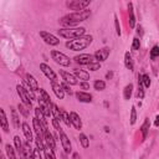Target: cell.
I'll use <instances>...</instances> for the list:
<instances>
[{
  "label": "cell",
  "mask_w": 159,
  "mask_h": 159,
  "mask_svg": "<svg viewBox=\"0 0 159 159\" xmlns=\"http://www.w3.org/2000/svg\"><path fill=\"white\" fill-rule=\"evenodd\" d=\"M124 65H126V67L128 70H133V60H132V56H131V53L129 52H126V55H124Z\"/></svg>",
  "instance_id": "cell-27"
},
{
  "label": "cell",
  "mask_w": 159,
  "mask_h": 159,
  "mask_svg": "<svg viewBox=\"0 0 159 159\" xmlns=\"http://www.w3.org/2000/svg\"><path fill=\"white\" fill-rule=\"evenodd\" d=\"M84 32H86L84 28H63L57 30V34L61 38H65L69 40H75L81 38V36H84Z\"/></svg>",
  "instance_id": "cell-3"
},
{
  "label": "cell",
  "mask_w": 159,
  "mask_h": 159,
  "mask_svg": "<svg viewBox=\"0 0 159 159\" xmlns=\"http://www.w3.org/2000/svg\"><path fill=\"white\" fill-rule=\"evenodd\" d=\"M51 87H52V91H53V93H55V96L59 100H62L63 96H65V91H63L62 86L56 83V82H51Z\"/></svg>",
  "instance_id": "cell-13"
},
{
  "label": "cell",
  "mask_w": 159,
  "mask_h": 159,
  "mask_svg": "<svg viewBox=\"0 0 159 159\" xmlns=\"http://www.w3.org/2000/svg\"><path fill=\"white\" fill-rule=\"evenodd\" d=\"M92 40H93V38L91 35H84V36H81L79 39L67 41L66 47L72 50V51H80V50H84L86 47H88L91 44H92Z\"/></svg>",
  "instance_id": "cell-2"
},
{
  "label": "cell",
  "mask_w": 159,
  "mask_h": 159,
  "mask_svg": "<svg viewBox=\"0 0 159 159\" xmlns=\"http://www.w3.org/2000/svg\"><path fill=\"white\" fill-rule=\"evenodd\" d=\"M25 79H26V82H28L29 87L32 91H38L39 90V83H38V81L35 80V77H34L32 75H30V73H26Z\"/></svg>",
  "instance_id": "cell-17"
},
{
  "label": "cell",
  "mask_w": 159,
  "mask_h": 159,
  "mask_svg": "<svg viewBox=\"0 0 159 159\" xmlns=\"http://www.w3.org/2000/svg\"><path fill=\"white\" fill-rule=\"evenodd\" d=\"M72 159H80V154H79V153H73Z\"/></svg>",
  "instance_id": "cell-49"
},
{
  "label": "cell",
  "mask_w": 159,
  "mask_h": 159,
  "mask_svg": "<svg viewBox=\"0 0 159 159\" xmlns=\"http://www.w3.org/2000/svg\"><path fill=\"white\" fill-rule=\"evenodd\" d=\"M94 60V56L90 55V53H81V55L75 57V61L80 65H87L88 66L90 63H92Z\"/></svg>",
  "instance_id": "cell-9"
},
{
  "label": "cell",
  "mask_w": 159,
  "mask_h": 159,
  "mask_svg": "<svg viewBox=\"0 0 159 159\" xmlns=\"http://www.w3.org/2000/svg\"><path fill=\"white\" fill-rule=\"evenodd\" d=\"M52 126L55 127V129L57 132H60L61 129H62V128H61V126H60V121L56 119V118H53V119H52Z\"/></svg>",
  "instance_id": "cell-40"
},
{
  "label": "cell",
  "mask_w": 159,
  "mask_h": 159,
  "mask_svg": "<svg viewBox=\"0 0 159 159\" xmlns=\"http://www.w3.org/2000/svg\"><path fill=\"white\" fill-rule=\"evenodd\" d=\"M60 75L62 76V79L66 83H69V84H77L79 83L77 80H76V77L73 75H71V73H69V72H66V71H60Z\"/></svg>",
  "instance_id": "cell-15"
},
{
  "label": "cell",
  "mask_w": 159,
  "mask_h": 159,
  "mask_svg": "<svg viewBox=\"0 0 159 159\" xmlns=\"http://www.w3.org/2000/svg\"><path fill=\"white\" fill-rule=\"evenodd\" d=\"M21 127H22V132H24V134H25V137H26V141L31 143V141H32V132H31V129H30L29 124L24 122V123L21 124Z\"/></svg>",
  "instance_id": "cell-20"
},
{
  "label": "cell",
  "mask_w": 159,
  "mask_h": 159,
  "mask_svg": "<svg viewBox=\"0 0 159 159\" xmlns=\"http://www.w3.org/2000/svg\"><path fill=\"white\" fill-rule=\"evenodd\" d=\"M91 4L90 0H69L66 1V6L71 10H76V13L83 11Z\"/></svg>",
  "instance_id": "cell-4"
},
{
  "label": "cell",
  "mask_w": 159,
  "mask_h": 159,
  "mask_svg": "<svg viewBox=\"0 0 159 159\" xmlns=\"http://www.w3.org/2000/svg\"><path fill=\"white\" fill-rule=\"evenodd\" d=\"M149 127H150V122L148 118H145V121H144V123L142 124V127H141V132H142V136H143V139H145L148 136V132H149Z\"/></svg>",
  "instance_id": "cell-23"
},
{
  "label": "cell",
  "mask_w": 159,
  "mask_h": 159,
  "mask_svg": "<svg viewBox=\"0 0 159 159\" xmlns=\"http://www.w3.org/2000/svg\"><path fill=\"white\" fill-rule=\"evenodd\" d=\"M80 86H81V88H83V90H90V84L87 82H81Z\"/></svg>",
  "instance_id": "cell-47"
},
{
  "label": "cell",
  "mask_w": 159,
  "mask_h": 159,
  "mask_svg": "<svg viewBox=\"0 0 159 159\" xmlns=\"http://www.w3.org/2000/svg\"><path fill=\"white\" fill-rule=\"evenodd\" d=\"M40 93H41V98L45 101L46 103H49L50 106H52V101H51V97L49 96V93H47L45 90H42V88H40Z\"/></svg>",
  "instance_id": "cell-31"
},
{
  "label": "cell",
  "mask_w": 159,
  "mask_h": 159,
  "mask_svg": "<svg viewBox=\"0 0 159 159\" xmlns=\"http://www.w3.org/2000/svg\"><path fill=\"white\" fill-rule=\"evenodd\" d=\"M114 25H116V32L118 36H121V26H119V21H118L117 15H114Z\"/></svg>",
  "instance_id": "cell-39"
},
{
  "label": "cell",
  "mask_w": 159,
  "mask_h": 159,
  "mask_svg": "<svg viewBox=\"0 0 159 159\" xmlns=\"http://www.w3.org/2000/svg\"><path fill=\"white\" fill-rule=\"evenodd\" d=\"M80 142H81V144H82L83 148H88V145H90V139L87 138L86 134H83V133L80 134Z\"/></svg>",
  "instance_id": "cell-32"
},
{
  "label": "cell",
  "mask_w": 159,
  "mask_h": 159,
  "mask_svg": "<svg viewBox=\"0 0 159 159\" xmlns=\"http://www.w3.org/2000/svg\"><path fill=\"white\" fill-rule=\"evenodd\" d=\"M110 47H103V49L98 50V51H96V53H94V59H96L98 62H103V61H106L108 59V56H110Z\"/></svg>",
  "instance_id": "cell-10"
},
{
  "label": "cell",
  "mask_w": 159,
  "mask_h": 159,
  "mask_svg": "<svg viewBox=\"0 0 159 159\" xmlns=\"http://www.w3.org/2000/svg\"><path fill=\"white\" fill-rule=\"evenodd\" d=\"M40 36H41L44 41H45L47 45H50V46H57L60 44V40L57 39L55 35H52V34H50V32L40 31Z\"/></svg>",
  "instance_id": "cell-7"
},
{
  "label": "cell",
  "mask_w": 159,
  "mask_h": 159,
  "mask_svg": "<svg viewBox=\"0 0 159 159\" xmlns=\"http://www.w3.org/2000/svg\"><path fill=\"white\" fill-rule=\"evenodd\" d=\"M61 112H62V121L65 122V124H66L67 127H70L71 124H72V123H71V118H70V114L67 113L66 111H63V110H61Z\"/></svg>",
  "instance_id": "cell-33"
},
{
  "label": "cell",
  "mask_w": 159,
  "mask_h": 159,
  "mask_svg": "<svg viewBox=\"0 0 159 159\" xmlns=\"http://www.w3.org/2000/svg\"><path fill=\"white\" fill-rule=\"evenodd\" d=\"M35 113H36V118L41 122V124H42V127L45 128V131L47 129V123H46V119H45V114H44L41 112V110H40V107L39 108H35Z\"/></svg>",
  "instance_id": "cell-21"
},
{
  "label": "cell",
  "mask_w": 159,
  "mask_h": 159,
  "mask_svg": "<svg viewBox=\"0 0 159 159\" xmlns=\"http://www.w3.org/2000/svg\"><path fill=\"white\" fill-rule=\"evenodd\" d=\"M154 124H155V127H159V116H157V118H155Z\"/></svg>",
  "instance_id": "cell-48"
},
{
  "label": "cell",
  "mask_w": 159,
  "mask_h": 159,
  "mask_svg": "<svg viewBox=\"0 0 159 159\" xmlns=\"http://www.w3.org/2000/svg\"><path fill=\"white\" fill-rule=\"evenodd\" d=\"M128 14H129V26L134 28L136 26V18H134V14H133V4L132 3L128 4Z\"/></svg>",
  "instance_id": "cell-24"
},
{
  "label": "cell",
  "mask_w": 159,
  "mask_h": 159,
  "mask_svg": "<svg viewBox=\"0 0 159 159\" xmlns=\"http://www.w3.org/2000/svg\"><path fill=\"white\" fill-rule=\"evenodd\" d=\"M32 124H34V129H35V132H36V136L41 137V138L45 137V128L42 127L41 122H40L38 118H34V119H32Z\"/></svg>",
  "instance_id": "cell-12"
},
{
  "label": "cell",
  "mask_w": 159,
  "mask_h": 159,
  "mask_svg": "<svg viewBox=\"0 0 159 159\" xmlns=\"http://www.w3.org/2000/svg\"><path fill=\"white\" fill-rule=\"evenodd\" d=\"M143 97H144V91H143V88H142V86H139L138 87V98L142 100Z\"/></svg>",
  "instance_id": "cell-45"
},
{
  "label": "cell",
  "mask_w": 159,
  "mask_h": 159,
  "mask_svg": "<svg viewBox=\"0 0 159 159\" xmlns=\"http://www.w3.org/2000/svg\"><path fill=\"white\" fill-rule=\"evenodd\" d=\"M5 150H6V155H8L9 159H16L15 150H14V148H13L10 144H6L5 145Z\"/></svg>",
  "instance_id": "cell-30"
},
{
  "label": "cell",
  "mask_w": 159,
  "mask_h": 159,
  "mask_svg": "<svg viewBox=\"0 0 159 159\" xmlns=\"http://www.w3.org/2000/svg\"><path fill=\"white\" fill-rule=\"evenodd\" d=\"M0 159H5V158H4V157H1V158H0Z\"/></svg>",
  "instance_id": "cell-51"
},
{
  "label": "cell",
  "mask_w": 159,
  "mask_h": 159,
  "mask_svg": "<svg viewBox=\"0 0 159 159\" xmlns=\"http://www.w3.org/2000/svg\"><path fill=\"white\" fill-rule=\"evenodd\" d=\"M40 150L39 148H36V149H34V159H42L41 157V153H40Z\"/></svg>",
  "instance_id": "cell-44"
},
{
  "label": "cell",
  "mask_w": 159,
  "mask_h": 159,
  "mask_svg": "<svg viewBox=\"0 0 159 159\" xmlns=\"http://www.w3.org/2000/svg\"><path fill=\"white\" fill-rule=\"evenodd\" d=\"M0 119H1V128L4 129L5 133H8L9 132V124H8V118H6L5 116V111L3 110H0Z\"/></svg>",
  "instance_id": "cell-19"
},
{
  "label": "cell",
  "mask_w": 159,
  "mask_h": 159,
  "mask_svg": "<svg viewBox=\"0 0 159 159\" xmlns=\"http://www.w3.org/2000/svg\"><path fill=\"white\" fill-rule=\"evenodd\" d=\"M139 46H141V42L137 38L133 39V44H132V50H139Z\"/></svg>",
  "instance_id": "cell-41"
},
{
  "label": "cell",
  "mask_w": 159,
  "mask_h": 159,
  "mask_svg": "<svg viewBox=\"0 0 159 159\" xmlns=\"http://www.w3.org/2000/svg\"><path fill=\"white\" fill-rule=\"evenodd\" d=\"M11 110V117H13V123H14V127L15 128H20V119H19V116H18V112L14 108H10Z\"/></svg>",
  "instance_id": "cell-28"
},
{
  "label": "cell",
  "mask_w": 159,
  "mask_h": 159,
  "mask_svg": "<svg viewBox=\"0 0 159 159\" xmlns=\"http://www.w3.org/2000/svg\"><path fill=\"white\" fill-rule=\"evenodd\" d=\"M137 121V111H136V107H132V111H131V124H134Z\"/></svg>",
  "instance_id": "cell-35"
},
{
  "label": "cell",
  "mask_w": 159,
  "mask_h": 159,
  "mask_svg": "<svg viewBox=\"0 0 159 159\" xmlns=\"http://www.w3.org/2000/svg\"><path fill=\"white\" fill-rule=\"evenodd\" d=\"M51 113L53 114V117H55L56 119H59L61 122V119H62V112H61V110L55 103H52V106H51Z\"/></svg>",
  "instance_id": "cell-26"
},
{
  "label": "cell",
  "mask_w": 159,
  "mask_h": 159,
  "mask_svg": "<svg viewBox=\"0 0 159 159\" xmlns=\"http://www.w3.org/2000/svg\"><path fill=\"white\" fill-rule=\"evenodd\" d=\"M45 139H46V142H47V147L51 148V149L55 152V149H56V143H55V139H53L52 134L49 132V129L45 131Z\"/></svg>",
  "instance_id": "cell-18"
},
{
  "label": "cell",
  "mask_w": 159,
  "mask_h": 159,
  "mask_svg": "<svg viewBox=\"0 0 159 159\" xmlns=\"http://www.w3.org/2000/svg\"><path fill=\"white\" fill-rule=\"evenodd\" d=\"M93 86H94V90H97V91H103L106 88V83L103 81H96Z\"/></svg>",
  "instance_id": "cell-34"
},
{
  "label": "cell",
  "mask_w": 159,
  "mask_h": 159,
  "mask_svg": "<svg viewBox=\"0 0 159 159\" xmlns=\"http://www.w3.org/2000/svg\"><path fill=\"white\" fill-rule=\"evenodd\" d=\"M100 69H101V63L100 62H92V63H90L88 65V70H91V71H97Z\"/></svg>",
  "instance_id": "cell-38"
},
{
  "label": "cell",
  "mask_w": 159,
  "mask_h": 159,
  "mask_svg": "<svg viewBox=\"0 0 159 159\" xmlns=\"http://www.w3.org/2000/svg\"><path fill=\"white\" fill-rule=\"evenodd\" d=\"M18 108H19V111H20V112H21V113H22V114H24V116H25V117H28V116H29V112H28V111H26V108L24 107L22 104H20V103H19Z\"/></svg>",
  "instance_id": "cell-43"
},
{
  "label": "cell",
  "mask_w": 159,
  "mask_h": 159,
  "mask_svg": "<svg viewBox=\"0 0 159 159\" xmlns=\"http://www.w3.org/2000/svg\"><path fill=\"white\" fill-rule=\"evenodd\" d=\"M51 57H52V60L55 61L57 65H60V66H70L71 65L70 57H67L65 53H62L60 51L52 50V51H51Z\"/></svg>",
  "instance_id": "cell-5"
},
{
  "label": "cell",
  "mask_w": 159,
  "mask_h": 159,
  "mask_svg": "<svg viewBox=\"0 0 159 159\" xmlns=\"http://www.w3.org/2000/svg\"><path fill=\"white\" fill-rule=\"evenodd\" d=\"M132 91H133V84L129 83L124 87V91H123V96H124V100H129L131 96H132Z\"/></svg>",
  "instance_id": "cell-29"
},
{
  "label": "cell",
  "mask_w": 159,
  "mask_h": 159,
  "mask_svg": "<svg viewBox=\"0 0 159 159\" xmlns=\"http://www.w3.org/2000/svg\"><path fill=\"white\" fill-rule=\"evenodd\" d=\"M16 91H18V94H19L20 100H21V102L24 104H26L28 107L31 108L32 103H31V100H30V96H29L28 91L24 88L22 86H20V84H18V86H16Z\"/></svg>",
  "instance_id": "cell-6"
},
{
  "label": "cell",
  "mask_w": 159,
  "mask_h": 159,
  "mask_svg": "<svg viewBox=\"0 0 159 159\" xmlns=\"http://www.w3.org/2000/svg\"><path fill=\"white\" fill-rule=\"evenodd\" d=\"M61 86H62V88H63V91H65V92H67L69 94H72V91H71V88H70L69 86H67L66 83H62Z\"/></svg>",
  "instance_id": "cell-46"
},
{
  "label": "cell",
  "mask_w": 159,
  "mask_h": 159,
  "mask_svg": "<svg viewBox=\"0 0 159 159\" xmlns=\"http://www.w3.org/2000/svg\"><path fill=\"white\" fill-rule=\"evenodd\" d=\"M76 97L80 102H83V103H90L92 102V96L87 92H83V91H79L76 92Z\"/></svg>",
  "instance_id": "cell-16"
},
{
  "label": "cell",
  "mask_w": 159,
  "mask_h": 159,
  "mask_svg": "<svg viewBox=\"0 0 159 159\" xmlns=\"http://www.w3.org/2000/svg\"><path fill=\"white\" fill-rule=\"evenodd\" d=\"M159 56V46H154L153 49L150 50V57L152 59H155V57Z\"/></svg>",
  "instance_id": "cell-37"
},
{
  "label": "cell",
  "mask_w": 159,
  "mask_h": 159,
  "mask_svg": "<svg viewBox=\"0 0 159 159\" xmlns=\"http://www.w3.org/2000/svg\"><path fill=\"white\" fill-rule=\"evenodd\" d=\"M60 138H61V143H62V147H63V149H65L66 153H70L71 150H72V147H71V142L69 139V137L66 136V133L63 132L62 129H61L60 132Z\"/></svg>",
  "instance_id": "cell-11"
},
{
  "label": "cell",
  "mask_w": 159,
  "mask_h": 159,
  "mask_svg": "<svg viewBox=\"0 0 159 159\" xmlns=\"http://www.w3.org/2000/svg\"><path fill=\"white\" fill-rule=\"evenodd\" d=\"M70 118H71V123L73 124V127H75L76 129L80 131L81 128H82V121H81L80 116L76 112H71L70 113Z\"/></svg>",
  "instance_id": "cell-14"
},
{
  "label": "cell",
  "mask_w": 159,
  "mask_h": 159,
  "mask_svg": "<svg viewBox=\"0 0 159 159\" xmlns=\"http://www.w3.org/2000/svg\"><path fill=\"white\" fill-rule=\"evenodd\" d=\"M14 143H15V148H16V150H18V153L21 155V157H24V145L21 143V141H20V137H18V136L14 137Z\"/></svg>",
  "instance_id": "cell-25"
},
{
  "label": "cell",
  "mask_w": 159,
  "mask_h": 159,
  "mask_svg": "<svg viewBox=\"0 0 159 159\" xmlns=\"http://www.w3.org/2000/svg\"><path fill=\"white\" fill-rule=\"evenodd\" d=\"M40 70L42 71V73L47 77V79L51 80V82H56L57 76H56V73L53 72V70L49 65H46V63H44V62L40 63Z\"/></svg>",
  "instance_id": "cell-8"
},
{
  "label": "cell",
  "mask_w": 159,
  "mask_h": 159,
  "mask_svg": "<svg viewBox=\"0 0 159 159\" xmlns=\"http://www.w3.org/2000/svg\"><path fill=\"white\" fill-rule=\"evenodd\" d=\"M75 76L79 77L80 80H82L83 82H87L90 80V73L83 70H75Z\"/></svg>",
  "instance_id": "cell-22"
},
{
  "label": "cell",
  "mask_w": 159,
  "mask_h": 159,
  "mask_svg": "<svg viewBox=\"0 0 159 159\" xmlns=\"http://www.w3.org/2000/svg\"><path fill=\"white\" fill-rule=\"evenodd\" d=\"M36 145H38V148L40 150H45V145H44V143H42V138L41 137H38L36 136Z\"/></svg>",
  "instance_id": "cell-36"
},
{
  "label": "cell",
  "mask_w": 159,
  "mask_h": 159,
  "mask_svg": "<svg viewBox=\"0 0 159 159\" xmlns=\"http://www.w3.org/2000/svg\"><path fill=\"white\" fill-rule=\"evenodd\" d=\"M112 75H113V73H112V72H110V73H107V76H106V77H107V79H111V77H112Z\"/></svg>",
  "instance_id": "cell-50"
},
{
  "label": "cell",
  "mask_w": 159,
  "mask_h": 159,
  "mask_svg": "<svg viewBox=\"0 0 159 159\" xmlns=\"http://www.w3.org/2000/svg\"><path fill=\"white\" fill-rule=\"evenodd\" d=\"M143 83H144V86L147 87V88L150 86V79H149V76L148 75H143Z\"/></svg>",
  "instance_id": "cell-42"
},
{
  "label": "cell",
  "mask_w": 159,
  "mask_h": 159,
  "mask_svg": "<svg viewBox=\"0 0 159 159\" xmlns=\"http://www.w3.org/2000/svg\"><path fill=\"white\" fill-rule=\"evenodd\" d=\"M91 16V11L90 10H83V11H79V13H72V14H67L65 16L60 19V24L66 28H71V26L76 25V24H80L87 20Z\"/></svg>",
  "instance_id": "cell-1"
}]
</instances>
